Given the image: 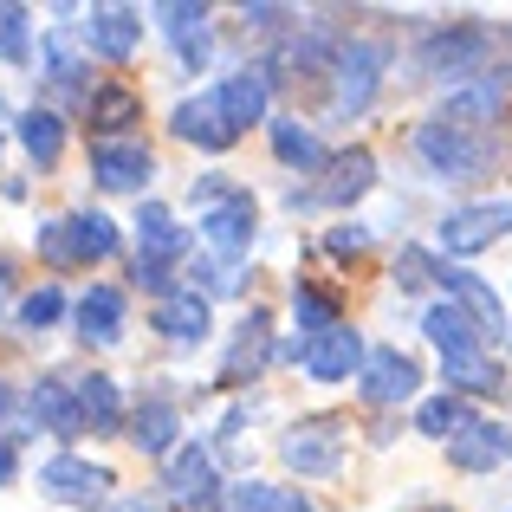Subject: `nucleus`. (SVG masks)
Wrapping results in <instances>:
<instances>
[{
  "mask_svg": "<svg viewBox=\"0 0 512 512\" xmlns=\"http://www.w3.org/2000/svg\"><path fill=\"white\" fill-rule=\"evenodd\" d=\"M415 156H422L428 175H441V182H480V175L493 169V143L474 137V130L441 124V117L415 124Z\"/></svg>",
  "mask_w": 512,
  "mask_h": 512,
  "instance_id": "obj_1",
  "label": "nucleus"
},
{
  "mask_svg": "<svg viewBox=\"0 0 512 512\" xmlns=\"http://www.w3.org/2000/svg\"><path fill=\"white\" fill-rule=\"evenodd\" d=\"M487 52H493V33H487V26L454 20V26H441V33L422 39V72L428 78H454V91H461V85H474V78L493 72Z\"/></svg>",
  "mask_w": 512,
  "mask_h": 512,
  "instance_id": "obj_2",
  "label": "nucleus"
},
{
  "mask_svg": "<svg viewBox=\"0 0 512 512\" xmlns=\"http://www.w3.org/2000/svg\"><path fill=\"white\" fill-rule=\"evenodd\" d=\"M383 65H389V46L383 39H344L338 65H331V111L338 117H363L383 91Z\"/></svg>",
  "mask_w": 512,
  "mask_h": 512,
  "instance_id": "obj_3",
  "label": "nucleus"
},
{
  "mask_svg": "<svg viewBox=\"0 0 512 512\" xmlns=\"http://www.w3.org/2000/svg\"><path fill=\"white\" fill-rule=\"evenodd\" d=\"M279 461L305 480H331L344 467V422L338 415H305L279 435Z\"/></svg>",
  "mask_w": 512,
  "mask_h": 512,
  "instance_id": "obj_4",
  "label": "nucleus"
},
{
  "mask_svg": "<svg viewBox=\"0 0 512 512\" xmlns=\"http://www.w3.org/2000/svg\"><path fill=\"white\" fill-rule=\"evenodd\" d=\"M111 487H117V474L111 467H98V461H78V454H52L46 467H39V493L46 500H59V506H104L111 500Z\"/></svg>",
  "mask_w": 512,
  "mask_h": 512,
  "instance_id": "obj_5",
  "label": "nucleus"
},
{
  "mask_svg": "<svg viewBox=\"0 0 512 512\" xmlns=\"http://www.w3.org/2000/svg\"><path fill=\"white\" fill-rule=\"evenodd\" d=\"M201 247L214 253V260H247V247H253V234H260V208H253V195L247 188H234L227 201H214L208 214H201Z\"/></svg>",
  "mask_w": 512,
  "mask_h": 512,
  "instance_id": "obj_6",
  "label": "nucleus"
},
{
  "mask_svg": "<svg viewBox=\"0 0 512 512\" xmlns=\"http://www.w3.org/2000/svg\"><path fill=\"white\" fill-rule=\"evenodd\" d=\"M506 98H512V65L506 72H487V78H474V85H461V91H448V104H441V124H454V130H474V137H487L493 124L506 117Z\"/></svg>",
  "mask_w": 512,
  "mask_h": 512,
  "instance_id": "obj_7",
  "label": "nucleus"
},
{
  "mask_svg": "<svg viewBox=\"0 0 512 512\" xmlns=\"http://www.w3.org/2000/svg\"><path fill=\"white\" fill-rule=\"evenodd\" d=\"M163 487H169V500L175 506H221V474H214V454H208V441H182V448L163 461Z\"/></svg>",
  "mask_w": 512,
  "mask_h": 512,
  "instance_id": "obj_8",
  "label": "nucleus"
},
{
  "mask_svg": "<svg viewBox=\"0 0 512 512\" xmlns=\"http://www.w3.org/2000/svg\"><path fill=\"white\" fill-rule=\"evenodd\" d=\"M512 234V201H467V208H454L448 221H441V247L454 253V260H467V253H487L493 240Z\"/></svg>",
  "mask_w": 512,
  "mask_h": 512,
  "instance_id": "obj_9",
  "label": "nucleus"
},
{
  "mask_svg": "<svg viewBox=\"0 0 512 512\" xmlns=\"http://www.w3.org/2000/svg\"><path fill=\"white\" fill-rule=\"evenodd\" d=\"M415 383H422V370H415V357H402L396 344L370 350L357 370V396L370 402V409H402V402L415 396Z\"/></svg>",
  "mask_w": 512,
  "mask_h": 512,
  "instance_id": "obj_10",
  "label": "nucleus"
},
{
  "mask_svg": "<svg viewBox=\"0 0 512 512\" xmlns=\"http://www.w3.org/2000/svg\"><path fill=\"white\" fill-rule=\"evenodd\" d=\"M150 169H156V156L143 150L137 137L91 143V182H98L104 195H143V188H150Z\"/></svg>",
  "mask_w": 512,
  "mask_h": 512,
  "instance_id": "obj_11",
  "label": "nucleus"
},
{
  "mask_svg": "<svg viewBox=\"0 0 512 512\" xmlns=\"http://www.w3.org/2000/svg\"><path fill=\"white\" fill-rule=\"evenodd\" d=\"M363 338L350 325L338 331H325V338H312V344H299V370L312 376V383H357V370H363Z\"/></svg>",
  "mask_w": 512,
  "mask_h": 512,
  "instance_id": "obj_12",
  "label": "nucleus"
},
{
  "mask_svg": "<svg viewBox=\"0 0 512 512\" xmlns=\"http://www.w3.org/2000/svg\"><path fill=\"white\" fill-rule=\"evenodd\" d=\"M175 137H188L195 150H234L240 143V130H234V117H227V104H221V91H201V98H188V104H175Z\"/></svg>",
  "mask_w": 512,
  "mask_h": 512,
  "instance_id": "obj_13",
  "label": "nucleus"
},
{
  "mask_svg": "<svg viewBox=\"0 0 512 512\" xmlns=\"http://www.w3.org/2000/svg\"><path fill=\"white\" fill-rule=\"evenodd\" d=\"M221 104H227V117H234V130L273 124V78H266L260 65H240V72L221 78Z\"/></svg>",
  "mask_w": 512,
  "mask_h": 512,
  "instance_id": "obj_14",
  "label": "nucleus"
},
{
  "mask_svg": "<svg viewBox=\"0 0 512 512\" xmlns=\"http://www.w3.org/2000/svg\"><path fill=\"white\" fill-rule=\"evenodd\" d=\"M175 435H182V409H175L169 396H150V402H137V409H130V441H137L150 461H169V454L182 448Z\"/></svg>",
  "mask_w": 512,
  "mask_h": 512,
  "instance_id": "obj_15",
  "label": "nucleus"
},
{
  "mask_svg": "<svg viewBox=\"0 0 512 512\" xmlns=\"http://www.w3.org/2000/svg\"><path fill=\"white\" fill-rule=\"evenodd\" d=\"M72 325H78V338H85V344L111 350L117 338H124V292H117V286H91L85 299L72 305Z\"/></svg>",
  "mask_w": 512,
  "mask_h": 512,
  "instance_id": "obj_16",
  "label": "nucleus"
},
{
  "mask_svg": "<svg viewBox=\"0 0 512 512\" xmlns=\"http://www.w3.org/2000/svg\"><path fill=\"white\" fill-rule=\"evenodd\" d=\"M150 325L163 331L169 344H201V338H208V299H201L195 286H175L169 299H156Z\"/></svg>",
  "mask_w": 512,
  "mask_h": 512,
  "instance_id": "obj_17",
  "label": "nucleus"
},
{
  "mask_svg": "<svg viewBox=\"0 0 512 512\" xmlns=\"http://www.w3.org/2000/svg\"><path fill=\"white\" fill-rule=\"evenodd\" d=\"M441 286H448V299L461 305L467 318H474L480 331H487V338H500V325H506V305H500V292L487 286V279H474V273H461V266H441Z\"/></svg>",
  "mask_w": 512,
  "mask_h": 512,
  "instance_id": "obj_18",
  "label": "nucleus"
},
{
  "mask_svg": "<svg viewBox=\"0 0 512 512\" xmlns=\"http://www.w3.org/2000/svg\"><path fill=\"white\" fill-rule=\"evenodd\" d=\"M26 415H33V422L46 428V435H59V441H78V435H85V415H78V396H72L65 383H52V376H46V383H33V389H26Z\"/></svg>",
  "mask_w": 512,
  "mask_h": 512,
  "instance_id": "obj_19",
  "label": "nucleus"
},
{
  "mask_svg": "<svg viewBox=\"0 0 512 512\" xmlns=\"http://www.w3.org/2000/svg\"><path fill=\"white\" fill-rule=\"evenodd\" d=\"M143 39V13L137 7H91L85 20V46L104 52V59H130Z\"/></svg>",
  "mask_w": 512,
  "mask_h": 512,
  "instance_id": "obj_20",
  "label": "nucleus"
},
{
  "mask_svg": "<svg viewBox=\"0 0 512 512\" xmlns=\"http://www.w3.org/2000/svg\"><path fill=\"white\" fill-rule=\"evenodd\" d=\"M188 253V234L175 227V214L163 201H143L137 208V260H156V266H175Z\"/></svg>",
  "mask_w": 512,
  "mask_h": 512,
  "instance_id": "obj_21",
  "label": "nucleus"
},
{
  "mask_svg": "<svg viewBox=\"0 0 512 512\" xmlns=\"http://www.w3.org/2000/svg\"><path fill=\"white\" fill-rule=\"evenodd\" d=\"M448 454H454V467H461V474H487V467L512 461V428H500V422H474L467 435L448 441Z\"/></svg>",
  "mask_w": 512,
  "mask_h": 512,
  "instance_id": "obj_22",
  "label": "nucleus"
},
{
  "mask_svg": "<svg viewBox=\"0 0 512 512\" xmlns=\"http://www.w3.org/2000/svg\"><path fill=\"white\" fill-rule=\"evenodd\" d=\"M85 111H91V124H98V143H124V130L143 124V91H130V85H98Z\"/></svg>",
  "mask_w": 512,
  "mask_h": 512,
  "instance_id": "obj_23",
  "label": "nucleus"
},
{
  "mask_svg": "<svg viewBox=\"0 0 512 512\" xmlns=\"http://www.w3.org/2000/svg\"><path fill=\"white\" fill-rule=\"evenodd\" d=\"M422 338L435 344L441 357H461V350H480V338H487V331H480L454 299H441V305H428V312H422Z\"/></svg>",
  "mask_w": 512,
  "mask_h": 512,
  "instance_id": "obj_24",
  "label": "nucleus"
},
{
  "mask_svg": "<svg viewBox=\"0 0 512 512\" xmlns=\"http://www.w3.org/2000/svg\"><path fill=\"white\" fill-rule=\"evenodd\" d=\"M156 20H163V33L175 39V52H182L188 72H201L214 52V33H208V7H156Z\"/></svg>",
  "mask_w": 512,
  "mask_h": 512,
  "instance_id": "obj_25",
  "label": "nucleus"
},
{
  "mask_svg": "<svg viewBox=\"0 0 512 512\" xmlns=\"http://www.w3.org/2000/svg\"><path fill=\"white\" fill-rule=\"evenodd\" d=\"M13 137H20V150L33 156L39 169H52V163H59V150H65V117L46 111V104H33V111L13 117Z\"/></svg>",
  "mask_w": 512,
  "mask_h": 512,
  "instance_id": "obj_26",
  "label": "nucleus"
},
{
  "mask_svg": "<svg viewBox=\"0 0 512 512\" xmlns=\"http://www.w3.org/2000/svg\"><path fill=\"white\" fill-rule=\"evenodd\" d=\"M266 130H273V156H279L286 169H299V175H312V169H331V150H325V143H318L312 130L299 124V117H273Z\"/></svg>",
  "mask_w": 512,
  "mask_h": 512,
  "instance_id": "obj_27",
  "label": "nucleus"
},
{
  "mask_svg": "<svg viewBox=\"0 0 512 512\" xmlns=\"http://www.w3.org/2000/svg\"><path fill=\"white\" fill-rule=\"evenodd\" d=\"M72 396H78V415H85L91 435H117L124 428V396H117L111 376H78Z\"/></svg>",
  "mask_w": 512,
  "mask_h": 512,
  "instance_id": "obj_28",
  "label": "nucleus"
},
{
  "mask_svg": "<svg viewBox=\"0 0 512 512\" xmlns=\"http://www.w3.org/2000/svg\"><path fill=\"white\" fill-rule=\"evenodd\" d=\"M39 78H46V91H59V98H85V104H91V91H85V59L72 52V39H65V33H52L46 46H39Z\"/></svg>",
  "mask_w": 512,
  "mask_h": 512,
  "instance_id": "obj_29",
  "label": "nucleus"
},
{
  "mask_svg": "<svg viewBox=\"0 0 512 512\" xmlns=\"http://www.w3.org/2000/svg\"><path fill=\"white\" fill-rule=\"evenodd\" d=\"M273 357V318L266 312H247L240 318V338L234 350H227V370H221V383H240V370L247 376H260V363Z\"/></svg>",
  "mask_w": 512,
  "mask_h": 512,
  "instance_id": "obj_30",
  "label": "nucleus"
},
{
  "mask_svg": "<svg viewBox=\"0 0 512 512\" xmlns=\"http://www.w3.org/2000/svg\"><path fill=\"white\" fill-rule=\"evenodd\" d=\"M441 376H448V396H493V389L506 383L500 363L487 357V350H461V357H441Z\"/></svg>",
  "mask_w": 512,
  "mask_h": 512,
  "instance_id": "obj_31",
  "label": "nucleus"
},
{
  "mask_svg": "<svg viewBox=\"0 0 512 512\" xmlns=\"http://www.w3.org/2000/svg\"><path fill=\"white\" fill-rule=\"evenodd\" d=\"M370 182H376V156L370 150H344V156H331V182L318 188V201L350 208L357 195H370Z\"/></svg>",
  "mask_w": 512,
  "mask_h": 512,
  "instance_id": "obj_32",
  "label": "nucleus"
},
{
  "mask_svg": "<svg viewBox=\"0 0 512 512\" xmlns=\"http://www.w3.org/2000/svg\"><path fill=\"white\" fill-rule=\"evenodd\" d=\"M214 512H312V500L292 487H266V480H240V487L221 493Z\"/></svg>",
  "mask_w": 512,
  "mask_h": 512,
  "instance_id": "obj_33",
  "label": "nucleus"
},
{
  "mask_svg": "<svg viewBox=\"0 0 512 512\" xmlns=\"http://www.w3.org/2000/svg\"><path fill=\"white\" fill-rule=\"evenodd\" d=\"M292 318H299L305 344H312V338H325V331H338V325H344L338 299H331L325 286H312V279H299V286H292Z\"/></svg>",
  "mask_w": 512,
  "mask_h": 512,
  "instance_id": "obj_34",
  "label": "nucleus"
},
{
  "mask_svg": "<svg viewBox=\"0 0 512 512\" xmlns=\"http://www.w3.org/2000/svg\"><path fill=\"white\" fill-rule=\"evenodd\" d=\"M72 221V260L78 266H98L117 253V221L111 214H65Z\"/></svg>",
  "mask_w": 512,
  "mask_h": 512,
  "instance_id": "obj_35",
  "label": "nucleus"
},
{
  "mask_svg": "<svg viewBox=\"0 0 512 512\" xmlns=\"http://www.w3.org/2000/svg\"><path fill=\"white\" fill-rule=\"evenodd\" d=\"M474 428V409H467L461 396H428L422 409H415V435H428V441H454V435H467Z\"/></svg>",
  "mask_w": 512,
  "mask_h": 512,
  "instance_id": "obj_36",
  "label": "nucleus"
},
{
  "mask_svg": "<svg viewBox=\"0 0 512 512\" xmlns=\"http://www.w3.org/2000/svg\"><path fill=\"white\" fill-rule=\"evenodd\" d=\"M13 318H20V331H52V325L65 318V292H59V286H33V292L20 299V312H13Z\"/></svg>",
  "mask_w": 512,
  "mask_h": 512,
  "instance_id": "obj_37",
  "label": "nucleus"
},
{
  "mask_svg": "<svg viewBox=\"0 0 512 512\" xmlns=\"http://www.w3.org/2000/svg\"><path fill=\"white\" fill-rule=\"evenodd\" d=\"M26 33H33V13H26V7H0V59H13V65L33 59Z\"/></svg>",
  "mask_w": 512,
  "mask_h": 512,
  "instance_id": "obj_38",
  "label": "nucleus"
},
{
  "mask_svg": "<svg viewBox=\"0 0 512 512\" xmlns=\"http://www.w3.org/2000/svg\"><path fill=\"white\" fill-rule=\"evenodd\" d=\"M39 260H52V266H78L72 260V221H65V214H59V221H39Z\"/></svg>",
  "mask_w": 512,
  "mask_h": 512,
  "instance_id": "obj_39",
  "label": "nucleus"
},
{
  "mask_svg": "<svg viewBox=\"0 0 512 512\" xmlns=\"http://www.w3.org/2000/svg\"><path fill=\"white\" fill-rule=\"evenodd\" d=\"M435 273H441V266L428 260L422 247H402V253H396V286H402V292H422Z\"/></svg>",
  "mask_w": 512,
  "mask_h": 512,
  "instance_id": "obj_40",
  "label": "nucleus"
},
{
  "mask_svg": "<svg viewBox=\"0 0 512 512\" xmlns=\"http://www.w3.org/2000/svg\"><path fill=\"white\" fill-rule=\"evenodd\" d=\"M363 247H370V227H363V221H344V227H331V234H325L331 260H357Z\"/></svg>",
  "mask_w": 512,
  "mask_h": 512,
  "instance_id": "obj_41",
  "label": "nucleus"
},
{
  "mask_svg": "<svg viewBox=\"0 0 512 512\" xmlns=\"http://www.w3.org/2000/svg\"><path fill=\"white\" fill-rule=\"evenodd\" d=\"M195 279H201V299H208V292H240V273H234V260H195Z\"/></svg>",
  "mask_w": 512,
  "mask_h": 512,
  "instance_id": "obj_42",
  "label": "nucleus"
},
{
  "mask_svg": "<svg viewBox=\"0 0 512 512\" xmlns=\"http://www.w3.org/2000/svg\"><path fill=\"white\" fill-rule=\"evenodd\" d=\"M234 188H240V182H227V175L214 169V175H201V182L188 188V201H195V214H208L214 201H227V195H234Z\"/></svg>",
  "mask_w": 512,
  "mask_h": 512,
  "instance_id": "obj_43",
  "label": "nucleus"
},
{
  "mask_svg": "<svg viewBox=\"0 0 512 512\" xmlns=\"http://www.w3.org/2000/svg\"><path fill=\"white\" fill-rule=\"evenodd\" d=\"M130 279H137V286L143 292H156V299H169V266H156V260H137V266H130Z\"/></svg>",
  "mask_w": 512,
  "mask_h": 512,
  "instance_id": "obj_44",
  "label": "nucleus"
},
{
  "mask_svg": "<svg viewBox=\"0 0 512 512\" xmlns=\"http://www.w3.org/2000/svg\"><path fill=\"white\" fill-rule=\"evenodd\" d=\"M20 441L26 435H0V487H13V474H20Z\"/></svg>",
  "mask_w": 512,
  "mask_h": 512,
  "instance_id": "obj_45",
  "label": "nucleus"
},
{
  "mask_svg": "<svg viewBox=\"0 0 512 512\" xmlns=\"http://www.w3.org/2000/svg\"><path fill=\"white\" fill-rule=\"evenodd\" d=\"M0 124H7V104H0Z\"/></svg>",
  "mask_w": 512,
  "mask_h": 512,
  "instance_id": "obj_46",
  "label": "nucleus"
},
{
  "mask_svg": "<svg viewBox=\"0 0 512 512\" xmlns=\"http://www.w3.org/2000/svg\"><path fill=\"white\" fill-rule=\"evenodd\" d=\"M428 512H441V506H428Z\"/></svg>",
  "mask_w": 512,
  "mask_h": 512,
  "instance_id": "obj_47",
  "label": "nucleus"
},
{
  "mask_svg": "<svg viewBox=\"0 0 512 512\" xmlns=\"http://www.w3.org/2000/svg\"><path fill=\"white\" fill-rule=\"evenodd\" d=\"M506 512H512V506H506Z\"/></svg>",
  "mask_w": 512,
  "mask_h": 512,
  "instance_id": "obj_48",
  "label": "nucleus"
}]
</instances>
